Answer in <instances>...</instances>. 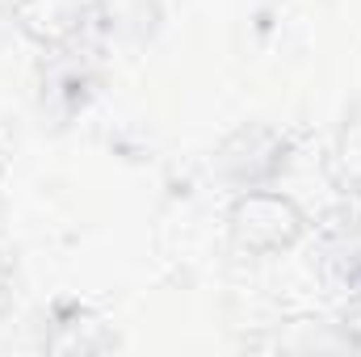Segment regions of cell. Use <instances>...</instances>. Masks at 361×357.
Wrapping results in <instances>:
<instances>
[{"instance_id":"ba28073f","label":"cell","mask_w":361,"mask_h":357,"mask_svg":"<svg viewBox=\"0 0 361 357\" xmlns=\"http://www.w3.org/2000/svg\"><path fill=\"white\" fill-rule=\"evenodd\" d=\"M328 177H332V185L349 202H361V97H353L345 105V114L332 126V139H328Z\"/></svg>"},{"instance_id":"7a4b0ae2","label":"cell","mask_w":361,"mask_h":357,"mask_svg":"<svg viewBox=\"0 0 361 357\" xmlns=\"http://www.w3.org/2000/svg\"><path fill=\"white\" fill-rule=\"evenodd\" d=\"M298 160V139L281 122L252 118L235 122L210 152V173L227 193L240 189H261V185H281Z\"/></svg>"},{"instance_id":"3957f363","label":"cell","mask_w":361,"mask_h":357,"mask_svg":"<svg viewBox=\"0 0 361 357\" xmlns=\"http://www.w3.org/2000/svg\"><path fill=\"white\" fill-rule=\"evenodd\" d=\"M311 269L324 298L341 311V320H361V210L349 202L311 227Z\"/></svg>"},{"instance_id":"8fae6325","label":"cell","mask_w":361,"mask_h":357,"mask_svg":"<svg viewBox=\"0 0 361 357\" xmlns=\"http://www.w3.org/2000/svg\"><path fill=\"white\" fill-rule=\"evenodd\" d=\"M4 177H8V164H4V156H0V210H4Z\"/></svg>"},{"instance_id":"8992f818","label":"cell","mask_w":361,"mask_h":357,"mask_svg":"<svg viewBox=\"0 0 361 357\" xmlns=\"http://www.w3.org/2000/svg\"><path fill=\"white\" fill-rule=\"evenodd\" d=\"M118 345V328L80 298H55L38 324V349L47 353H109Z\"/></svg>"},{"instance_id":"52a82bcc","label":"cell","mask_w":361,"mask_h":357,"mask_svg":"<svg viewBox=\"0 0 361 357\" xmlns=\"http://www.w3.org/2000/svg\"><path fill=\"white\" fill-rule=\"evenodd\" d=\"M164 25L160 0H101L97 17V47L105 55L114 51H143Z\"/></svg>"},{"instance_id":"9c48e42d","label":"cell","mask_w":361,"mask_h":357,"mask_svg":"<svg viewBox=\"0 0 361 357\" xmlns=\"http://www.w3.org/2000/svg\"><path fill=\"white\" fill-rule=\"evenodd\" d=\"M8 307H13V286H8V277L0 273V320L8 315Z\"/></svg>"},{"instance_id":"6da1fadb","label":"cell","mask_w":361,"mask_h":357,"mask_svg":"<svg viewBox=\"0 0 361 357\" xmlns=\"http://www.w3.org/2000/svg\"><path fill=\"white\" fill-rule=\"evenodd\" d=\"M311 210L281 185H261V189H240L227 198L223 210V231L227 248L244 261H281L311 240Z\"/></svg>"},{"instance_id":"30bf717a","label":"cell","mask_w":361,"mask_h":357,"mask_svg":"<svg viewBox=\"0 0 361 357\" xmlns=\"http://www.w3.org/2000/svg\"><path fill=\"white\" fill-rule=\"evenodd\" d=\"M13 30V13H8V0H0V34Z\"/></svg>"},{"instance_id":"277c9868","label":"cell","mask_w":361,"mask_h":357,"mask_svg":"<svg viewBox=\"0 0 361 357\" xmlns=\"http://www.w3.org/2000/svg\"><path fill=\"white\" fill-rule=\"evenodd\" d=\"M105 51L76 47V51H47L38 55L34 72V105L42 126H72L92 109L97 92L105 85Z\"/></svg>"},{"instance_id":"5b68a950","label":"cell","mask_w":361,"mask_h":357,"mask_svg":"<svg viewBox=\"0 0 361 357\" xmlns=\"http://www.w3.org/2000/svg\"><path fill=\"white\" fill-rule=\"evenodd\" d=\"M8 13H13V34L25 38L38 55L97 47L101 0H8Z\"/></svg>"}]
</instances>
